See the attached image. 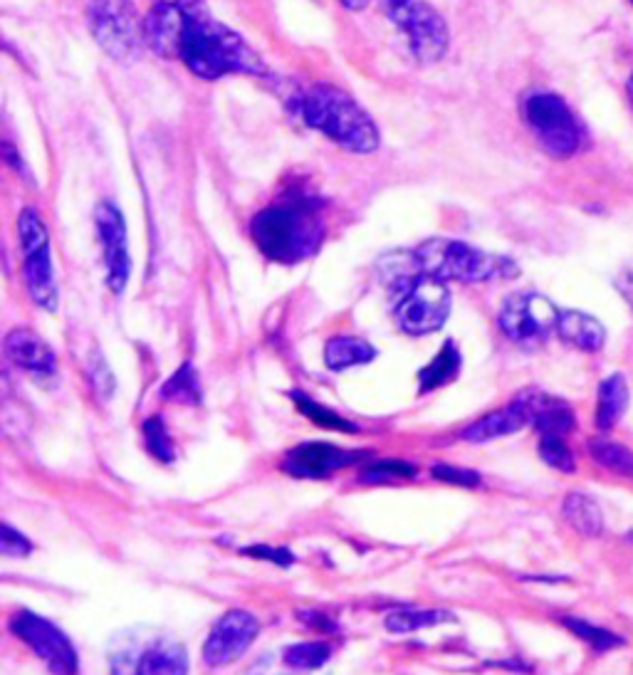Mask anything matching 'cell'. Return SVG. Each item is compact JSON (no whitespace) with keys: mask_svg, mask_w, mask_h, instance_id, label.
<instances>
[{"mask_svg":"<svg viewBox=\"0 0 633 675\" xmlns=\"http://www.w3.org/2000/svg\"><path fill=\"white\" fill-rule=\"evenodd\" d=\"M176 57L200 80L226 75H263L265 65L241 35L218 23L200 0H186Z\"/></svg>","mask_w":633,"mask_h":675,"instance_id":"cell-1","label":"cell"},{"mask_svg":"<svg viewBox=\"0 0 633 675\" xmlns=\"http://www.w3.org/2000/svg\"><path fill=\"white\" fill-rule=\"evenodd\" d=\"M251 233L265 258L283 265H295L320 250L324 220L314 204L287 201V204L261 210L253 218Z\"/></svg>","mask_w":633,"mask_h":675,"instance_id":"cell-2","label":"cell"},{"mask_svg":"<svg viewBox=\"0 0 633 675\" xmlns=\"http://www.w3.org/2000/svg\"><path fill=\"white\" fill-rule=\"evenodd\" d=\"M302 119L324 137L354 153H373L379 149V127L369 112L339 87L314 84L300 102Z\"/></svg>","mask_w":633,"mask_h":675,"instance_id":"cell-3","label":"cell"},{"mask_svg":"<svg viewBox=\"0 0 633 675\" xmlns=\"http://www.w3.org/2000/svg\"><path fill=\"white\" fill-rule=\"evenodd\" d=\"M414 265L418 273L436 279H458V283H491V279H510L517 277L520 267L515 260L485 253L481 248H473L460 240L434 238L421 243L414 250Z\"/></svg>","mask_w":633,"mask_h":675,"instance_id":"cell-4","label":"cell"},{"mask_svg":"<svg viewBox=\"0 0 633 675\" xmlns=\"http://www.w3.org/2000/svg\"><path fill=\"white\" fill-rule=\"evenodd\" d=\"M112 675H188L186 645L164 631L137 626L110 645Z\"/></svg>","mask_w":633,"mask_h":675,"instance_id":"cell-5","label":"cell"},{"mask_svg":"<svg viewBox=\"0 0 633 675\" xmlns=\"http://www.w3.org/2000/svg\"><path fill=\"white\" fill-rule=\"evenodd\" d=\"M522 114L534 139L554 159H569L582 147V127L569 104L554 92H530L522 102Z\"/></svg>","mask_w":633,"mask_h":675,"instance_id":"cell-6","label":"cell"},{"mask_svg":"<svg viewBox=\"0 0 633 675\" xmlns=\"http://www.w3.org/2000/svg\"><path fill=\"white\" fill-rule=\"evenodd\" d=\"M381 5L389 21L404 31L411 55L421 65L444 60V55L448 53L450 33L444 15L434 5L426 3V0H381Z\"/></svg>","mask_w":633,"mask_h":675,"instance_id":"cell-7","label":"cell"},{"mask_svg":"<svg viewBox=\"0 0 633 675\" xmlns=\"http://www.w3.org/2000/svg\"><path fill=\"white\" fill-rule=\"evenodd\" d=\"M88 23L94 43L117 62H131L147 43L143 21H139L131 0H92Z\"/></svg>","mask_w":633,"mask_h":675,"instance_id":"cell-8","label":"cell"},{"mask_svg":"<svg viewBox=\"0 0 633 675\" xmlns=\"http://www.w3.org/2000/svg\"><path fill=\"white\" fill-rule=\"evenodd\" d=\"M450 289L444 279L418 273L408 277L399 287L396 322L401 330L414 336H424L440 330L450 314Z\"/></svg>","mask_w":633,"mask_h":675,"instance_id":"cell-9","label":"cell"},{"mask_svg":"<svg viewBox=\"0 0 633 675\" xmlns=\"http://www.w3.org/2000/svg\"><path fill=\"white\" fill-rule=\"evenodd\" d=\"M18 233H21L23 245L27 293H31L35 305H41L47 312H55L57 285L50 258V236H47V228L35 208H25L21 218H18Z\"/></svg>","mask_w":633,"mask_h":675,"instance_id":"cell-10","label":"cell"},{"mask_svg":"<svg viewBox=\"0 0 633 675\" xmlns=\"http://www.w3.org/2000/svg\"><path fill=\"white\" fill-rule=\"evenodd\" d=\"M11 631L31 649L37 659L45 661L55 675H77V651L67 633L53 621L33 611H18L11 619Z\"/></svg>","mask_w":633,"mask_h":675,"instance_id":"cell-11","label":"cell"},{"mask_svg":"<svg viewBox=\"0 0 633 675\" xmlns=\"http://www.w3.org/2000/svg\"><path fill=\"white\" fill-rule=\"evenodd\" d=\"M560 310L540 293H515L500 310V330L517 344L542 342L557 330Z\"/></svg>","mask_w":633,"mask_h":675,"instance_id":"cell-12","label":"cell"},{"mask_svg":"<svg viewBox=\"0 0 633 675\" xmlns=\"http://www.w3.org/2000/svg\"><path fill=\"white\" fill-rule=\"evenodd\" d=\"M94 226H97V236L102 240L104 265H107V285L114 295H122L131 275L129 238L122 210L110 204V201H102L97 210H94Z\"/></svg>","mask_w":633,"mask_h":675,"instance_id":"cell-13","label":"cell"},{"mask_svg":"<svg viewBox=\"0 0 633 675\" xmlns=\"http://www.w3.org/2000/svg\"><path fill=\"white\" fill-rule=\"evenodd\" d=\"M257 633H261V623H257L251 611L233 609L223 614L208 633V641L204 645V661L214 665V668L235 663L251 649Z\"/></svg>","mask_w":633,"mask_h":675,"instance_id":"cell-14","label":"cell"},{"mask_svg":"<svg viewBox=\"0 0 633 675\" xmlns=\"http://www.w3.org/2000/svg\"><path fill=\"white\" fill-rule=\"evenodd\" d=\"M361 458V453H352L337 446H330V443H316L307 441L302 446L292 448L285 456V470L295 478H310V480H322L332 476L334 470H342L357 462Z\"/></svg>","mask_w":633,"mask_h":675,"instance_id":"cell-15","label":"cell"},{"mask_svg":"<svg viewBox=\"0 0 633 675\" xmlns=\"http://www.w3.org/2000/svg\"><path fill=\"white\" fill-rule=\"evenodd\" d=\"M5 356L35 379H47L55 374V354L43 336L31 330H13L5 336Z\"/></svg>","mask_w":633,"mask_h":675,"instance_id":"cell-16","label":"cell"},{"mask_svg":"<svg viewBox=\"0 0 633 675\" xmlns=\"http://www.w3.org/2000/svg\"><path fill=\"white\" fill-rule=\"evenodd\" d=\"M527 423H530V419H527V413L522 411L520 403L510 401L505 409L487 413V416L470 423V426L463 431V438L470 443H485V441L503 438V436H510V433L522 431Z\"/></svg>","mask_w":633,"mask_h":675,"instance_id":"cell-17","label":"cell"},{"mask_svg":"<svg viewBox=\"0 0 633 675\" xmlns=\"http://www.w3.org/2000/svg\"><path fill=\"white\" fill-rule=\"evenodd\" d=\"M557 334L564 342L577 346L582 352H599L603 342H607V330L599 320L591 314L579 310H564L560 312Z\"/></svg>","mask_w":633,"mask_h":675,"instance_id":"cell-18","label":"cell"},{"mask_svg":"<svg viewBox=\"0 0 633 675\" xmlns=\"http://www.w3.org/2000/svg\"><path fill=\"white\" fill-rule=\"evenodd\" d=\"M373 356H377V350L367 340H359V336H334L324 346V362H327L332 371L369 364Z\"/></svg>","mask_w":633,"mask_h":675,"instance_id":"cell-19","label":"cell"},{"mask_svg":"<svg viewBox=\"0 0 633 675\" xmlns=\"http://www.w3.org/2000/svg\"><path fill=\"white\" fill-rule=\"evenodd\" d=\"M629 403V386L621 374H611L599 386V401H597V426L601 431H609L617 426L621 413L626 411Z\"/></svg>","mask_w":633,"mask_h":675,"instance_id":"cell-20","label":"cell"},{"mask_svg":"<svg viewBox=\"0 0 633 675\" xmlns=\"http://www.w3.org/2000/svg\"><path fill=\"white\" fill-rule=\"evenodd\" d=\"M562 513H564V517L569 519V525L577 529L579 535H584V537H599L601 535L603 515H601V507L594 503L591 497L582 495V493L567 495V497H564Z\"/></svg>","mask_w":633,"mask_h":675,"instance_id":"cell-21","label":"cell"},{"mask_svg":"<svg viewBox=\"0 0 633 675\" xmlns=\"http://www.w3.org/2000/svg\"><path fill=\"white\" fill-rule=\"evenodd\" d=\"M460 374V352L456 342H446L444 350L438 352V356L428 366L418 371V384L421 391H434L440 389V386H446L456 379Z\"/></svg>","mask_w":633,"mask_h":675,"instance_id":"cell-22","label":"cell"},{"mask_svg":"<svg viewBox=\"0 0 633 675\" xmlns=\"http://www.w3.org/2000/svg\"><path fill=\"white\" fill-rule=\"evenodd\" d=\"M456 621V616L444 609H430V611H396L387 616V631L391 633H414L428 626L450 623Z\"/></svg>","mask_w":633,"mask_h":675,"instance_id":"cell-23","label":"cell"},{"mask_svg":"<svg viewBox=\"0 0 633 675\" xmlns=\"http://www.w3.org/2000/svg\"><path fill=\"white\" fill-rule=\"evenodd\" d=\"M589 453L591 458L599 462V466L609 468L613 472H619V476L633 478V450L619 446V443L613 441H603V438H594L589 443Z\"/></svg>","mask_w":633,"mask_h":675,"instance_id":"cell-24","label":"cell"},{"mask_svg":"<svg viewBox=\"0 0 633 675\" xmlns=\"http://www.w3.org/2000/svg\"><path fill=\"white\" fill-rule=\"evenodd\" d=\"M161 397L184 401V403H191V407H198V403H200V381H198V374L194 369V364L186 362L184 366H181V369L164 384V389H161Z\"/></svg>","mask_w":633,"mask_h":675,"instance_id":"cell-25","label":"cell"},{"mask_svg":"<svg viewBox=\"0 0 633 675\" xmlns=\"http://www.w3.org/2000/svg\"><path fill=\"white\" fill-rule=\"evenodd\" d=\"M290 397L295 401V407L300 409L304 416L314 423V426H322V428H330V431H342V433H357L359 431L357 426H354V423L337 416V413L330 411L327 407H322V403L307 399L304 393H300V391H292Z\"/></svg>","mask_w":633,"mask_h":675,"instance_id":"cell-26","label":"cell"},{"mask_svg":"<svg viewBox=\"0 0 633 675\" xmlns=\"http://www.w3.org/2000/svg\"><path fill=\"white\" fill-rule=\"evenodd\" d=\"M330 655H332L330 643H322V641L297 643L285 651V663L290 665V668L314 671V668H322V665L330 661Z\"/></svg>","mask_w":633,"mask_h":675,"instance_id":"cell-27","label":"cell"},{"mask_svg":"<svg viewBox=\"0 0 633 675\" xmlns=\"http://www.w3.org/2000/svg\"><path fill=\"white\" fill-rule=\"evenodd\" d=\"M562 623L567 626V629L574 633V636H579L582 641H587L591 649H597V651H611V649H621L623 641L621 636H617V633H611V631H607V629H601V626H594V623H589V621H582V619H562Z\"/></svg>","mask_w":633,"mask_h":675,"instance_id":"cell-28","label":"cell"},{"mask_svg":"<svg viewBox=\"0 0 633 675\" xmlns=\"http://www.w3.org/2000/svg\"><path fill=\"white\" fill-rule=\"evenodd\" d=\"M143 441H147V448L151 450L153 458L171 462L174 460V443H171V436L166 431V423L161 416H151L143 423Z\"/></svg>","mask_w":633,"mask_h":675,"instance_id":"cell-29","label":"cell"},{"mask_svg":"<svg viewBox=\"0 0 633 675\" xmlns=\"http://www.w3.org/2000/svg\"><path fill=\"white\" fill-rule=\"evenodd\" d=\"M540 456L546 466H552L554 470L562 472L574 470V453L569 450L567 443H564V436H542Z\"/></svg>","mask_w":633,"mask_h":675,"instance_id":"cell-30","label":"cell"},{"mask_svg":"<svg viewBox=\"0 0 633 675\" xmlns=\"http://www.w3.org/2000/svg\"><path fill=\"white\" fill-rule=\"evenodd\" d=\"M416 468L408 466L404 460H381L373 462L367 470L361 472V478L367 482H387V480H399V478H414Z\"/></svg>","mask_w":633,"mask_h":675,"instance_id":"cell-31","label":"cell"},{"mask_svg":"<svg viewBox=\"0 0 633 675\" xmlns=\"http://www.w3.org/2000/svg\"><path fill=\"white\" fill-rule=\"evenodd\" d=\"M90 376H92V384H94V391H97V397L102 401H107L114 393V376L110 371L107 362H104L100 354H94L92 366H90Z\"/></svg>","mask_w":633,"mask_h":675,"instance_id":"cell-32","label":"cell"},{"mask_svg":"<svg viewBox=\"0 0 633 675\" xmlns=\"http://www.w3.org/2000/svg\"><path fill=\"white\" fill-rule=\"evenodd\" d=\"M33 542L25 535L18 533L8 523H3V539H0V552L5 557H25L31 554Z\"/></svg>","mask_w":633,"mask_h":675,"instance_id":"cell-33","label":"cell"},{"mask_svg":"<svg viewBox=\"0 0 633 675\" xmlns=\"http://www.w3.org/2000/svg\"><path fill=\"white\" fill-rule=\"evenodd\" d=\"M434 478L450 482V485H465V488H473V485H477V482H481V476H477V472L450 468V466H436Z\"/></svg>","mask_w":633,"mask_h":675,"instance_id":"cell-34","label":"cell"},{"mask_svg":"<svg viewBox=\"0 0 633 675\" xmlns=\"http://www.w3.org/2000/svg\"><path fill=\"white\" fill-rule=\"evenodd\" d=\"M243 554L255 557V559H265V562H273V564H280V567H290L295 562V557L287 552V549H277V547H267V545L248 547V549H243Z\"/></svg>","mask_w":633,"mask_h":675,"instance_id":"cell-35","label":"cell"},{"mask_svg":"<svg viewBox=\"0 0 633 675\" xmlns=\"http://www.w3.org/2000/svg\"><path fill=\"white\" fill-rule=\"evenodd\" d=\"M613 285H617L619 295L629 302V307L633 310V263H626L619 270L617 277H613Z\"/></svg>","mask_w":633,"mask_h":675,"instance_id":"cell-36","label":"cell"},{"mask_svg":"<svg viewBox=\"0 0 633 675\" xmlns=\"http://www.w3.org/2000/svg\"><path fill=\"white\" fill-rule=\"evenodd\" d=\"M371 3V0H342L344 8H349V11H364Z\"/></svg>","mask_w":633,"mask_h":675,"instance_id":"cell-37","label":"cell"},{"mask_svg":"<svg viewBox=\"0 0 633 675\" xmlns=\"http://www.w3.org/2000/svg\"><path fill=\"white\" fill-rule=\"evenodd\" d=\"M626 90H629V102H631V107H633V75H631V80H629Z\"/></svg>","mask_w":633,"mask_h":675,"instance_id":"cell-38","label":"cell"},{"mask_svg":"<svg viewBox=\"0 0 633 675\" xmlns=\"http://www.w3.org/2000/svg\"><path fill=\"white\" fill-rule=\"evenodd\" d=\"M631 3H633V0H631Z\"/></svg>","mask_w":633,"mask_h":675,"instance_id":"cell-39","label":"cell"}]
</instances>
